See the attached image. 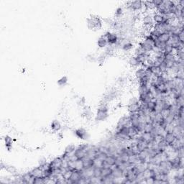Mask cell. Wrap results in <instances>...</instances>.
I'll return each mask as SVG.
<instances>
[{
	"instance_id": "obj_1",
	"label": "cell",
	"mask_w": 184,
	"mask_h": 184,
	"mask_svg": "<svg viewBox=\"0 0 184 184\" xmlns=\"http://www.w3.org/2000/svg\"><path fill=\"white\" fill-rule=\"evenodd\" d=\"M109 112H110V110L107 104H104L100 106L96 114V122H102V121L106 120L109 116Z\"/></svg>"
},
{
	"instance_id": "obj_2",
	"label": "cell",
	"mask_w": 184,
	"mask_h": 184,
	"mask_svg": "<svg viewBox=\"0 0 184 184\" xmlns=\"http://www.w3.org/2000/svg\"><path fill=\"white\" fill-rule=\"evenodd\" d=\"M127 9L134 12H143L144 11V4L143 1L136 0V1H130L126 2Z\"/></svg>"
},
{
	"instance_id": "obj_3",
	"label": "cell",
	"mask_w": 184,
	"mask_h": 184,
	"mask_svg": "<svg viewBox=\"0 0 184 184\" xmlns=\"http://www.w3.org/2000/svg\"><path fill=\"white\" fill-rule=\"evenodd\" d=\"M154 12H145L142 16L141 22L143 23V26L153 27L154 21L153 18H152V15H153Z\"/></svg>"
},
{
	"instance_id": "obj_4",
	"label": "cell",
	"mask_w": 184,
	"mask_h": 184,
	"mask_svg": "<svg viewBox=\"0 0 184 184\" xmlns=\"http://www.w3.org/2000/svg\"><path fill=\"white\" fill-rule=\"evenodd\" d=\"M104 35L106 37V38H107L108 45H115L117 44L118 42H119V36H118L117 34L115 33V32H107Z\"/></svg>"
},
{
	"instance_id": "obj_5",
	"label": "cell",
	"mask_w": 184,
	"mask_h": 184,
	"mask_svg": "<svg viewBox=\"0 0 184 184\" xmlns=\"http://www.w3.org/2000/svg\"><path fill=\"white\" fill-rule=\"evenodd\" d=\"M74 134L76 135V137H78L79 139H81V140H89V137H90V135H89L87 130L83 127L78 128V129L75 130Z\"/></svg>"
},
{
	"instance_id": "obj_6",
	"label": "cell",
	"mask_w": 184,
	"mask_h": 184,
	"mask_svg": "<svg viewBox=\"0 0 184 184\" xmlns=\"http://www.w3.org/2000/svg\"><path fill=\"white\" fill-rule=\"evenodd\" d=\"M130 118L129 114L128 115H124V116H121L118 120L117 124L116 126V130L120 129L121 127L125 126H130Z\"/></svg>"
},
{
	"instance_id": "obj_7",
	"label": "cell",
	"mask_w": 184,
	"mask_h": 184,
	"mask_svg": "<svg viewBox=\"0 0 184 184\" xmlns=\"http://www.w3.org/2000/svg\"><path fill=\"white\" fill-rule=\"evenodd\" d=\"M81 173L78 170H73L69 179L66 180V183H78V181L81 178Z\"/></svg>"
},
{
	"instance_id": "obj_8",
	"label": "cell",
	"mask_w": 184,
	"mask_h": 184,
	"mask_svg": "<svg viewBox=\"0 0 184 184\" xmlns=\"http://www.w3.org/2000/svg\"><path fill=\"white\" fill-rule=\"evenodd\" d=\"M81 176L86 179H90L94 176V167H86L81 171Z\"/></svg>"
},
{
	"instance_id": "obj_9",
	"label": "cell",
	"mask_w": 184,
	"mask_h": 184,
	"mask_svg": "<svg viewBox=\"0 0 184 184\" xmlns=\"http://www.w3.org/2000/svg\"><path fill=\"white\" fill-rule=\"evenodd\" d=\"M112 176L114 178V180L121 179L124 178V172L121 170L119 167H118L116 165L112 167Z\"/></svg>"
},
{
	"instance_id": "obj_10",
	"label": "cell",
	"mask_w": 184,
	"mask_h": 184,
	"mask_svg": "<svg viewBox=\"0 0 184 184\" xmlns=\"http://www.w3.org/2000/svg\"><path fill=\"white\" fill-rule=\"evenodd\" d=\"M63 162V160L62 159L61 157H58V158H55L49 163L50 166L53 169V170H56V169H59L62 167Z\"/></svg>"
},
{
	"instance_id": "obj_11",
	"label": "cell",
	"mask_w": 184,
	"mask_h": 184,
	"mask_svg": "<svg viewBox=\"0 0 184 184\" xmlns=\"http://www.w3.org/2000/svg\"><path fill=\"white\" fill-rule=\"evenodd\" d=\"M128 64H129L130 66L132 68L135 70L140 66H141V64H140V61L137 59V57L134 55L130 56L129 59H128Z\"/></svg>"
},
{
	"instance_id": "obj_12",
	"label": "cell",
	"mask_w": 184,
	"mask_h": 184,
	"mask_svg": "<svg viewBox=\"0 0 184 184\" xmlns=\"http://www.w3.org/2000/svg\"><path fill=\"white\" fill-rule=\"evenodd\" d=\"M134 48V43H133L132 42L130 41V40L124 42V43L122 44V47H121V49H122L124 52H126V53L131 52Z\"/></svg>"
},
{
	"instance_id": "obj_13",
	"label": "cell",
	"mask_w": 184,
	"mask_h": 184,
	"mask_svg": "<svg viewBox=\"0 0 184 184\" xmlns=\"http://www.w3.org/2000/svg\"><path fill=\"white\" fill-rule=\"evenodd\" d=\"M145 73L146 68L143 66H140L134 71V77H135V79L137 81H139L140 79H141L142 78H143L145 76Z\"/></svg>"
},
{
	"instance_id": "obj_14",
	"label": "cell",
	"mask_w": 184,
	"mask_h": 184,
	"mask_svg": "<svg viewBox=\"0 0 184 184\" xmlns=\"http://www.w3.org/2000/svg\"><path fill=\"white\" fill-rule=\"evenodd\" d=\"M97 47L99 49H104L107 45H108V43L106 37L104 35H101L98 38L96 42Z\"/></svg>"
},
{
	"instance_id": "obj_15",
	"label": "cell",
	"mask_w": 184,
	"mask_h": 184,
	"mask_svg": "<svg viewBox=\"0 0 184 184\" xmlns=\"http://www.w3.org/2000/svg\"><path fill=\"white\" fill-rule=\"evenodd\" d=\"M96 15L91 14L90 17L86 19V25L89 30H95V17Z\"/></svg>"
},
{
	"instance_id": "obj_16",
	"label": "cell",
	"mask_w": 184,
	"mask_h": 184,
	"mask_svg": "<svg viewBox=\"0 0 184 184\" xmlns=\"http://www.w3.org/2000/svg\"><path fill=\"white\" fill-rule=\"evenodd\" d=\"M140 135L142 140H144L146 143H147L148 144L152 143L154 140V137L151 134L150 132H143L140 133Z\"/></svg>"
},
{
	"instance_id": "obj_17",
	"label": "cell",
	"mask_w": 184,
	"mask_h": 184,
	"mask_svg": "<svg viewBox=\"0 0 184 184\" xmlns=\"http://www.w3.org/2000/svg\"><path fill=\"white\" fill-rule=\"evenodd\" d=\"M139 134H140V133H139V132L137 131V130L136 129L135 127L130 125L129 131H128V138H129L130 141L134 140V139L135 138V137H137Z\"/></svg>"
},
{
	"instance_id": "obj_18",
	"label": "cell",
	"mask_w": 184,
	"mask_h": 184,
	"mask_svg": "<svg viewBox=\"0 0 184 184\" xmlns=\"http://www.w3.org/2000/svg\"><path fill=\"white\" fill-rule=\"evenodd\" d=\"M152 18H153L154 24H163L165 20V18L163 15L156 12L153 13Z\"/></svg>"
},
{
	"instance_id": "obj_19",
	"label": "cell",
	"mask_w": 184,
	"mask_h": 184,
	"mask_svg": "<svg viewBox=\"0 0 184 184\" xmlns=\"http://www.w3.org/2000/svg\"><path fill=\"white\" fill-rule=\"evenodd\" d=\"M163 139L166 142V143L168 145H171L175 141L176 137H175V135L172 132H165L163 136Z\"/></svg>"
},
{
	"instance_id": "obj_20",
	"label": "cell",
	"mask_w": 184,
	"mask_h": 184,
	"mask_svg": "<svg viewBox=\"0 0 184 184\" xmlns=\"http://www.w3.org/2000/svg\"><path fill=\"white\" fill-rule=\"evenodd\" d=\"M82 114L83 115L85 118L86 119H91L93 116V112H92V109L89 106H84L83 107V112H82Z\"/></svg>"
},
{
	"instance_id": "obj_21",
	"label": "cell",
	"mask_w": 184,
	"mask_h": 184,
	"mask_svg": "<svg viewBox=\"0 0 184 184\" xmlns=\"http://www.w3.org/2000/svg\"><path fill=\"white\" fill-rule=\"evenodd\" d=\"M170 33L169 32H163V33H161V35H159V36L158 37V40L160 42H161L162 43L166 44V43H168V41L170 39Z\"/></svg>"
},
{
	"instance_id": "obj_22",
	"label": "cell",
	"mask_w": 184,
	"mask_h": 184,
	"mask_svg": "<svg viewBox=\"0 0 184 184\" xmlns=\"http://www.w3.org/2000/svg\"><path fill=\"white\" fill-rule=\"evenodd\" d=\"M29 172L31 174V176L33 178L41 177V176H43V170H42V168L40 166L32 169V170H30Z\"/></svg>"
},
{
	"instance_id": "obj_23",
	"label": "cell",
	"mask_w": 184,
	"mask_h": 184,
	"mask_svg": "<svg viewBox=\"0 0 184 184\" xmlns=\"http://www.w3.org/2000/svg\"><path fill=\"white\" fill-rule=\"evenodd\" d=\"M62 127L63 126L61 125V122L58 120H57V119L53 120V122H51V124H50V128H51V130H53V132H59L60 130L62 129Z\"/></svg>"
},
{
	"instance_id": "obj_24",
	"label": "cell",
	"mask_w": 184,
	"mask_h": 184,
	"mask_svg": "<svg viewBox=\"0 0 184 184\" xmlns=\"http://www.w3.org/2000/svg\"><path fill=\"white\" fill-rule=\"evenodd\" d=\"M112 167H101V178H104L109 177L112 176Z\"/></svg>"
},
{
	"instance_id": "obj_25",
	"label": "cell",
	"mask_w": 184,
	"mask_h": 184,
	"mask_svg": "<svg viewBox=\"0 0 184 184\" xmlns=\"http://www.w3.org/2000/svg\"><path fill=\"white\" fill-rule=\"evenodd\" d=\"M124 14H125V10L124 8L122 6H119L115 10L114 13V17L116 19H120L124 17Z\"/></svg>"
},
{
	"instance_id": "obj_26",
	"label": "cell",
	"mask_w": 184,
	"mask_h": 184,
	"mask_svg": "<svg viewBox=\"0 0 184 184\" xmlns=\"http://www.w3.org/2000/svg\"><path fill=\"white\" fill-rule=\"evenodd\" d=\"M127 111L129 113H137L140 110V104H131V105H127Z\"/></svg>"
},
{
	"instance_id": "obj_27",
	"label": "cell",
	"mask_w": 184,
	"mask_h": 184,
	"mask_svg": "<svg viewBox=\"0 0 184 184\" xmlns=\"http://www.w3.org/2000/svg\"><path fill=\"white\" fill-rule=\"evenodd\" d=\"M104 161L107 164V165L111 166V167L114 166L115 165V163H116L115 157L112 155H107Z\"/></svg>"
},
{
	"instance_id": "obj_28",
	"label": "cell",
	"mask_w": 184,
	"mask_h": 184,
	"mask_svg": "<svg viewBox=\"0 0 184 184\" xmlns=\"http://www.w3.org/2000/svg\"><path fill=\"white\" fill-rule=\"evenodd\" d=\"M4 143H5V147L7 150L10 151L12 148V139L9 135H6L4 137Z\"/></svg>"
},
{
	"instance_id": "obj_29",
	"label": "cell",
	"mask_w": 184,
	"mask_h": 184,
	"mask_svg": "<svg viewBox=\"0 0 184 184\" xmlns=\"http://www.w3.org/2000/svg\"><path fill=\"white\" fill-rule=\"evenodd\" d=\"M104 163V161L99 158V157H96L94 160H93V166L94 167H100L101 168Z\"/></svg>"
},
{
	"instance_id": "obj_30",
	"label": "cell",
	"mask_w": 184,
	"mask_h": 184,
	"mask_svg": "<svg viewBox=\"0 0 184 184\" xmlns=\"http://www.w3.org/2000/svg\"><path fill=\"white\" fill-rule=\"evenodd\" d=\"M103 20L98 16H96L95 17V30H99L103 27Z\"/></svg>"
},
{
	"instance_id": "obj_31",
	"label": "cell",
	"mask_w": 184,
	"mask_h": 184,
	"mask_svg": "<svg viewBox=\"0 0 184 184\" xmlns=\"http://www.w3.org/2000/svg\"><path fill=\"white\" fill-rule=\"evenodd\" d=\"M107 55L104 52H103V53H101V54H99L97 56V60H96V62H98V63L100 65H103L104 64V63L105 62L106 59H107Z\"/></svg>"
},
{
	"instance_id": "obj_32",
	"label": "cell",
	"mask_w": 184,
	"mask_h": 184,
	"mask_svg": "<svg viewBox=\"0 0 184 184\" xmlns=\"http://www.w3.org/2000/svg\"><path fill=\"white\" fill-rule=\"evenodd\" d=\"M148 69L152 72V74L154 75L155 76H161L162 74L161 73V70H160L159 67L158 66H155V65H152V66L148 68Z\"/></svg>"
},
{
	"instance_id": "obj_33",
	"label": "cell",
	"mask_w": 184,
	"mask_h": 184,
	"mask_svg": "<svg viewBox=\"0 0 184 184\" xmlns=\"http://www.w3.org/2000/svg\"><path fill=\"white\" fill-rule=\"evenodd\" d=\"M174 51H175V49L173 48V46H172L171 45L168 44V43H166L163 49L164 54H170V53H174Z\"/></svg>"
},
{
	"instance_id": "obj_34",
	"label": "cell",
	"mask_w": 184,
	"mask_h": 184,
	"mask_svg": "<svg viewBox=\"0 0 184 184\" xmlns=\"http://www.w3.org/2000/svg\"><path fill=\"white\" fill-rule=\"evenodd\" d=\"M4 170H5L6 171L8 172L9 173H10V174L13 175V176H16V175H17V169L13 165H7Z\"/></svg>"
},
{
	"instance_id": "obj_35",
	"label": "cell",
	"mask_w": 184,
	"mask_h": 184,
	"mask_svg": "<svg viewBox=\"0 0 184 184\" xmlns=\"http://www.w3.org/2000/svg\"><path fill=\"white\" fill-rule=\"evenodd\" d=\"M68 77L65 76H62L61 78H60L58 80V81H57V83H58V85L59 86H61V87H63V86H65V85L68 83Z\"/></svg>"
},
{
	"instance_id": "obj_36",
	"label": "cell",
	"mask_w": 184,
	"mask_h": 184,
	"mask_svg": "<svg viewBox=\"0 0 184 184\" xmlns=\"http://www.w3.org/2000/svg\"><path fill=\"white\" fill-rule=\"evenodd\" d=\"M156 101L155 99L151 100L150 101L147 103V110H149V112H151V111H155V107H156Z\"/></svg>"
},
{
	"instance_id": "obj_37",
	"label": "cell",
	"mask_w": 184,
	"mask_h": 184,
	"mask_svg": "<svg viewBox=\"0 0 184 184\" xmlns=\"http://www.w3.org/2000/svg\"><path fill=\"white\" fill-rule=\"evenodd\" d=\"M174 54L178 59H183L184 52L183 49H176L174 51Z\"/></svg>"
},
{
	"instance_id": "obj_38",
	"label": "cell",
	"mask_w": 184,
	"mask_h": 184,
	"mask_svg": "<svg viewBox=\"0 0 184 184\" xmlns=\"http://www.w3.org/2000/svg\"><path fill=\"white\" fill-rule=\"evenodd\" d=\"M45 182H46L45 178H44L43 176H41V177L34 178L32 183H34V184H43V183H45Z\"/></svg>"
},
{
	"instance_id": "obj_39",
	"label": "cell",
	"mask_w": 184,
	"mask_h": 184,
	"mask_svg": "<svg viewBox=\"0 0 184 184\" xmlns=\"http://www.w3.org/2000/svg\"><path fill=\"white\" fill-rule=\"evenodd\" d=\"M175 118H176V115L173 114H172V113H170L165 118V121L167 124H173Z\"/></svg>"
},
{
	"instance_id": "obj_40",
	"label": "cell",
	"mask_w": 184,
	"mask_h": 184,
	"mask_svg": "<svg viewBox=\"0 0 184 184\" xmlns=\"http://www.w3.org/2000/svg\"><path fill=\"white\" fill-rule=\"evenodd\" d=\"M145 53H146L143 49H142L140 46L137 45V47H135L134 48V55H136V56L142 55V54H145Z\"/></svg>"
},
{
	"instance_id": "obj_41",
	"label": "cell",
	"mask_w": 184,
	"mask_h": 184,
	"mask_svg": "<svg viewBox=\"0 0 184 184\" xmlns=\"http://www.w3.org/2000/svg\"><path fill=\"white\" fill-rule=\"evenodd\" d=\"M140 103V100H139L138 96H132L130 97L129 101H128L127 105H131V104H135Z\"/></svg>"
},
{
	"instance_id": "obj_42",
	"label": "cell",
	"mask_w": 184,
	"mask_h": 184,
	"mask_svg": "<svg viewBox=\"0 0 184 184\" xmlns=\"http://www.w3.org/2000/svg\"><path fill=\"white\" fill-rule=\"evenodd\" d=\"M86 59L90 63H95V62H96L97 56H96L95 54L90 53V54H88L87 55H86Z\"/></svg>"
},
{
	"instance_id": "obj_43",
	"label": "cell",
	"mask_w": 184,
	"mask_h": 184,
	"mask_svg": "<svg viewBox=\"0 0 184 184\" xmlns=\"http://www.w3.org/2000/svg\"><path fill=\"white\" fill-rule=\"evenodd\" d=\"M77 104L78 106H79L81 107H83L84 106H86V99L84 97H80L78 99Z\"/></svg>"
},
{
	"instance_id": "obj_44",
	"label": "cell",
	"mask_w": 184,
	"mask_h": 184,
	"mask_svg": "<svg viewBox=\"0 0 184 184\" xmlns=\"http://www.w3.org/2000/svg\"><path fill=\"white\" fill-rule=\"evenodd\" d=\"M153 125L152 124H145V126L144 131L145 132H151L152 129H153Z\"/></svg>"
},
{
	"instance_id": "obj_45",
	"label": "cell",
	"mask_w": 184,
	"mask_h": 184,
	"mask_svg": "<svg viewBox=\"0 0 184 184\" xmlns=\"http://www.w3.org/2000/svg\"><path fill=\"white\" fill-rule=\"evenodd\" d=\"M178 37L179 40H180L181 43H184V30L183 29L181 30L178 33Z\"/></svg>"
},
{
	"instance_id": "obj_46",
	"label": "cell",
	"mask_w": 184,
	"mask_h": 184,
	"mask_svg": "<svg viewBox=\"0 0 184 184\" xmlns=\"http://www.w3.org/2000/svg\"><path fill=\"white\" fill-rule=\"evenodd\" d=\"M101 168L100 167H94V176L95 177H101Z\"/></svg>"
},
{
	"instance_id": "obj_47",
	"label": "cell",
	"mask_w": 184,
	"mask_h": 184,
	"mask_svg": "<svg viewBox=\"0 0 184 184\" xmlns=\"http://www.w3.org/2000/svg\"><path fill=\"white\" fill-rule=\"evenodd\" d=\"M152 2L155 6V9H156V7H159L160 5H161L163 3V0H152Z\"/></svg>"
},
{
	"instance_id": "obj_48",
	"label": "cell",
	"mask_w": 184,
	"mask_h": 184,
	"mask_svg": "<svg viewBox=\"0 0 184 184\" xmlns=\"http://www.w3.org/2000/svg\"><path fill=\"white\" fill-rule=\"evenodd\" d=\"M47 163H48L47 160H46L45 158H41L40 159H39V161H38L39 166H43V165H45Z\"/></svg>"
},
{
	"instance_id": "obj_49",
	"label": "cell",
	"mask_w": 184,
	"mask_h": 184,
	"mask_svg": "<svg viewBox=\"0 0 184 184\" xmlns=\"http://www.w3.org/2000/svg\"><path fill=\"white\" fill-rule=\"evenodd\" d=\"M126 82V79H125V77H122V76H121V77H119V79H117V83H119V85H123L124 83Z\"/></svg>"
}]
</instances>
